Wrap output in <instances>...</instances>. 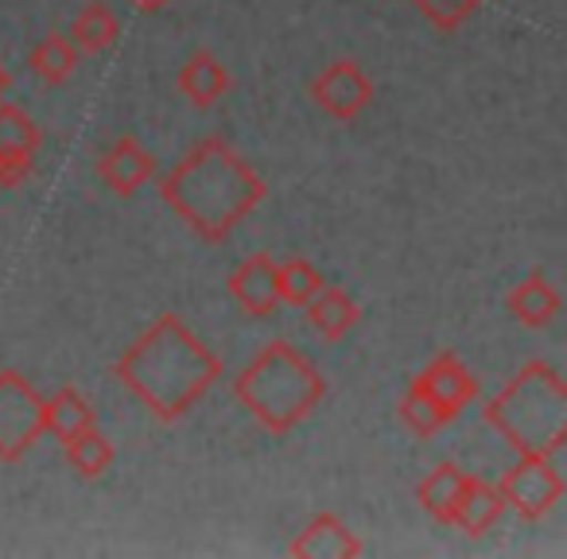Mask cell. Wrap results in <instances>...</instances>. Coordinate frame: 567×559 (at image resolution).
I'll return each instance as SVG.
<instances>
[{
    "label": "cell",
    "mask_w": 567,
    "mask_h": 559,
    "mask_svg": "<svg viewBox=\"0 0 567 559\" xmlns=\"http://www.w3.org/2000/svg\"><path fill=\"white\" fill-rule=\"evenodd\" d=\"M505 303H509L513 319H517L520 327H533V331H544V327H551V323H556V315H559V308H564L559 292L548 284V280H544L540 272H533L528 280H520Z\"/></svg>",
    "instance_id": "obj_15"
},
{
    "label": "cell",
    "mask_w": 567,
    "mask_h": 559,
    "mask_svg": "<svg viewBox=\"0 0 567 559\" xmlns=\"http://www.w3.org/2000/svg\"><path fill=\"white\" fill-rule=\"evenodd\" d=\"M412 385L424 389V393L447 412V420H455L458 412L478 401V381H474V373L466 370L455 354H435L432 362L416 373Z\"/></svg>",
    "instance_id": "obj_9"
},
{
    "label": "cell",
    "mask_w": 567,
    "mask_h": 559,
    "mask_svg": "<svg viewBox=\"0 0 567 559\" xmlns=\"http://www.w3.org/2000/svg\"><path fill=\"white\" fill-rule=\"evenodd\" d=\"M502 513H505V497L497 494V486L466 474L463 489H458L455 505H451L447 525H458L466 536H486L502 520Z\"/></svg>",
    "instance_id": "obj_13"
},
{
    "label": "cell",
    "mask_w": 567,
    "mask_h": 559,
    "mask_svg": "<svg viewBox=\"0 0 567 559\" xmlns=\"http://www.w3.org/2000/svg\"><path fill=\"white\" fill-rule=\"evenodd\" d=\"M86 427H94V408L79 389H59L55 396H43V432L66 443Z\"/></svg>",
    "instance_id": "obj_16"
},
{
    "label": "cell",
    "mask_w": 567,
    "mask_h": 559,
    "mask_svg": "<svg viewBox=\"0 0 567 559\" xmlns=\"http://www.w3.org/2000/svg\"><path fill=\"white\" fill-rule=\"evenodd\" d=\"M117 381L156 420L187 416L221 377V362L203 339L179 323V315H159L113 365Z\"/></svg>",
    "instance_id": "obj_1"
},
{
    "label": "cell",
    "mask_w": 567,
    "mask_h": 559,
    "mask_svg": "<svg viewBox=\"0 0 567 559\" xmlns=\"http://www.w3.org/2000/svg\"><path fill=\"white\" fill-rule=\"evenodd\" d=\"M311 102L334 121H354L373 102V82L354 59H339L311 82Z\"/></svg>",
    "instance_id": "obj_8"
},
{
    "label": "cell",
    "mask_w": 567,
    "mask_h": 559,
    "mask_svg": "<svg viewBox=\"0 0 567 559\" xmlns=\"http://www.w3.org/2000/svg\"><path fill=\"white\" fill-rule=\"evenodd\" d=\"M0 97H4V94H0Z\"/></svg>",
    "instance_id": "obj_27"
},
{
    "label": "cell",
    "mask_w": 567,
    "mask_h": 559,
    "mask_svg": "<svg viewBox=\"0 0 567 559\" xmlns=\"http://www.w3.org/2000/svg\"><path fill=\"white\" fill-rule=\"evenodd\" d=\"M463 482H466L463 466H458V463H440L432 474H427L424 482H420V489H416L420 505H424V509L432 513L435 520H443V525H447L451 505H455V497H458V489H463Z\"/></svg>",
    "instance_id": "obj_19"
},
{
    "label": "cell",
    "mask_w": 567,
    "mask_h": 559,
    "mask_svg": "<svg viewBox=\"0 0 567 559\" xmlns=\"http://www.w3.org/2000/svg\"><path fill=\"white\" fill-rule=\"evenodd\" d=\"M4 90H9V71L0 66V94H4Z\"/></svg>",
    "instance_id": "obj_26"
},
{
    "label": "cell",
    "mask_w": 567,
    "mask_h": 559,
    "mask_svg": "<svg viewBox=\"0 0 567 559\" xmlns=\"http://www.w3.org/2000/svg\"><path fill=\"white\" fill-rule=\"evenodd\" d=\"M486 424L509 439L520 455L551 458L567 443V385L548 362H528L494 401L486 404Z\"/></svg>",
    "instance_id": "obj_3"
},
{
    "label": "cell",
    "mask_w": 567,
    "mask_h": 559,
    "mask_svg": "<svg viewBox=\"0 0 567 559\" xmlns=\"http://www.w3.org/2000/svg\"><path fill=\"white\" fill-rule=\"evenodd\" d=\"M234 393L260 427H268L272 435H288L319 408V401L327 396V381L296 346L268 342L237 373Z\"/></svg>",
    "instance_id": "obj_4"
},
{
    "label": "cell",
    "mask_w": 567,
    "mask_h": 559,
    "mask_svg": "<svg viewBox=\"0 0 567 559\" xmlns=\"http://www.w3.org/2000/svg\"><path fill=\"white\" fill-rule=\"evenodd\" d=\"M128 4H133L136 12H164L172 0H128Z\"/></svg>",
    "instance_id": "obj_25"
},
{
    "label": "cell",
    "mask_w": 567,
    "mask_h": 559,
    "mask_svg": "<svg viewBox=\"0 0 567 559\" xmlns=\"http://www.w3.org/2000/svg\"><path fill=\"white\" fill-rule=\"evenodd\" d=\"M43 435V396L28 385L24 373H0V458L20 463Z\"/></svg>",
    "instance_id": "obj_5"
},
{
    "label": "cell",
    "mask_w": 567,
    "mask_h": 559,
    "mask_svg": "<svg viewBox=\"0 0 567 559\" xmlns=\"http://www.w3.org/2000/svg\"><path fill=\"white\" fill-rule=\"evenodd\" d=\"M362 551H365L362 540H358L334 513H319V517L292 540L296 559H358Z\"/></svg>",
    "instance_id": "obj_12"
},
{
    "label": "cell",
    "mask_w": 567,
    "mask_h": 559,
    "mask_svg": "<svg viewBox=\"0 0 567 559\" xmlns=\"http://www.w3.org/2000/svg\"><path fill=\"white\" fill-rule=\"evenodd\" d=\"M412 4H416L440 32H458L486 0H412Z\"/></svg>",
    "instance_id": "obj_24"
},
{
    "label": "cell",
    "mask_w": 567,
    "mask_h": 559,
    "mask_svg": "<svg viewBox=\"0 0 567 559\" xmlns=\"http://www.w3.org/2000/svg\"><path fill=\"white\" fill-rule=\"evenodd\" d=\"M179 90L195 110H214L229 94V74L210 51H195L179 71Z\"/></svg>",
    "instance_id": "obj_14"
},
{
    "label": "cell",
    "mask_w": 567,
    "mask_h": 559,
    "mask_svg": "<svg viewBox=\"0 0 567 559\" xmlns=\"http://www.w3.org/2000/svg\"><path fill=\"white\" fill-rule=\"evenodd\" d=\"M265 190V179L218 136L187 152V159L159 183V198L210 245L226 241L257 210Z\"/></svg>",
    "instance_id": "obj_2"
},
{
    "label": "cell",
    "mask_w": 567,
    "mask_h": 559,
    "mask_svg": "<svg viewBox=\"0 0 567 559\" xmlns=\"http://www.w3.org/2000/svg\"><path fill=\"white\" fill-rule=\"evenodd\" d=\"M229 296L241 303L245 315L268 319L280 308V292H276V260L268 252H252L249 260L234 268L229 276Z\"/></svg>",
    "instance_id": "obj_10"
},
{
    "label": "cell",
    "mask_w": 567,
    "mask_h": 559,
    "mask_svg": "<svg viewBox=\"0 0 567 559\" xmlns=\"http://www.w3.org/2000/svg\"><path fill=\"white\" fill-rule=\"evenodd\" d=\"M74 66H79V51H74L63 35H48V40L32 48L35 79L51 82V86H63V82L74 74Z\"/></svg>",
    "instance_id": "obj_22"
},
{
    "label": "cell",
    "mask_w": 567,
    "mask_h": 559,
    "mask_svg": "<svg viewBox=\"0 0 567 559\" xmlns=\"http://www.w3.org/2000/svg\"><path fill=\"white\" fill-rule=\"evenodd\" d=\"M152 175H156V156H152L141 141H133V136L113 141L110 152L97 159V179H102L113 195H133Z\"/></svg>",
    "instance_id": "obj_11"
},
{
    "label": "cell",
    "mask_w": 567,
    "mask_h": 559,
    "mask_svg": "<svg viewBox=\"0 0 567 559\" xmlns=\"http://www.w3.org/2000/svg\"><path fill=\"white\" fill-rule=\"evenodd\" d=\"M323 288V276H319L316 265L292 257L276 265V292H280V303H292V308H308L316 300V292Z\"/></svg>",
    "instance_id": "obj_21"
},
{
    "label": "cell",
    "mask_w": 567,
    "mask_h": 559,
    "mask_svg": "<svg viewBox=\"0 0 567 559\" xmlns=\"http://www.w3.org/2000/svg\"><path fill=\"white\" fill-rule=\"evenodd\" d=\"M63 447H66V463H71V470L79 478H102L113 466V443L97 424L79 432L74 439H66Z\"/></svg>",
    "instance_id": "obj_18"
},
{
    "label": "cell",
    "mask_w": 567,
    "mask_h": 559,
    "mask_svg": "<svg viewBox=\"0 0 567 559\" xmlns=\"http://www.w3.org/2000/svg\"><path fill=\"white\" fill-rule=\"evenodd\" d=\"M401 420L412 427V432L420 435V439H432V435L440 432L443 424H451L447 412H443L440 404H435L432 396H427L420 385H412L409 393H404V401H401Z\"/></svg>",
    "instance_id": "obj_23"
},
{
    "label": "cell",
    "mask_w": 567,
    "mask_h": 559,
    "mask_svg": "<svg viewBox=\"0 0 567 559\" xmlns=\"http://www.w3.org/2000/svg\"><path fill=\"white\" fill-rule=\"evenodd\" d=\"M358 303L350 300L342 288H319L316 292V300L308 303V319H311V327H316L319 334H323L327 342H339V339H347L350 331H354V323H358Z\"/></svg>",
    "instance_id": "obj_17"
},
{
    "label": "cell",
    "mask_w": 567,
    "mask_h": 559,
    "mask_svg": "<svg viewBox=\"0 0 567 559\" xmlns=\"http://www.w3.org/2000/svg\"><path fill=\"white\" fill-rule=\"evenodd\" d=\"M43 133L20 105L0 97V187H20L32 179Z\"/></svg>",
    "instance_id": "obj_7"
},
{
    "label": "cell",
    "mask_w": 567,
    "mask_h": 559,
    "mask_svg": "<svg viewBox=\"0 0 567 559\" xmlns=\"http://www.w3.org/2000/svg\"><path fill=\"white\" fill-rule=\"evenodd\" d=\"M74 48L90 51V55H102V51H110L113 43L121 40V24L117 17H113L105 4H86V9L79 12V20H74Z\"/></svg>",
    "instance_id": "obj_20"
},
{
    "label": "cell",
    "mask_w": 567,
    "mask_h": 559,
    "mask_svg": "<svg viewBox=\"0 0 567 559\" xmlns=\"http://www.w3.org/2000/svg\"><path fill=\"white\" fill-rule=\"evenodd\" d=\"M564 489L567 482L559 474V466L551 458H533V455H520V463L509 466L505 478L497 482V494L505 497V505L517 509L525 520H540L544 513L556 509Z\"/></svg>",
    "instance_id": "obj_6"
}]
</instances>
